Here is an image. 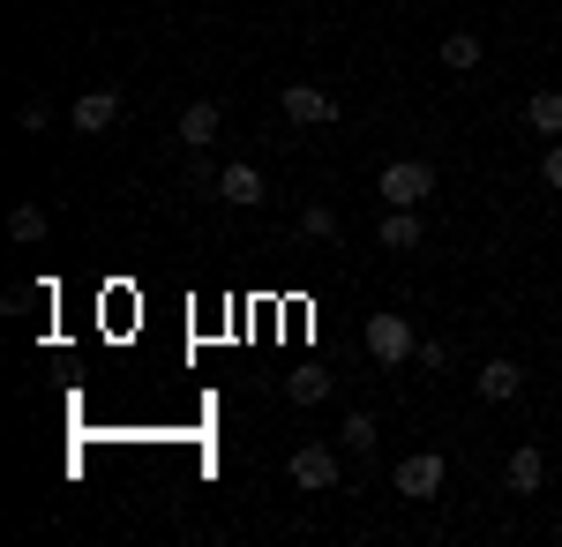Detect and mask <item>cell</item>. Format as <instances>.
Masks as SVG:
<instances>
[{"label":"cell","instance_id":"5bb4252c","mask_svg":"<svg viewBox=\"0 0 562 547\" xmlns=\"http://www.w3.org/2000/svg\"><path fill=\"white\" fill-rule=\"evenodd\" d=\"M8 233H15L23 248H38V241H45V211H38V203H15V211H8Z\"/></svg>","mask_w":562,"mask_h":547},{"label":"cell","instance_id":"ffe728a7","mask_svg":"<svg viewBox=\"0 0 562 547\" xmlns=\"http://www.w3.org/2000/svg\"><path fill=\"white\" fill-rule=\"evenodd\" d=\"M540 180H548V188H555V196H562V143H555V150H548V158H540Z\"/></svg>","mask_w":562,"mask_h":547},{"label":"cell","instance_id":"ac0fdd59","mask_svg":"<svg viewBox=\"0 0 562 547\" xmlns=\"http://www.w3.org/2000/svg\"><path fill=\"white\" fill-rule=\"evenodd\" d=\"M413 360H420V368H435V376H442V368H450V345H442V337H428V345H420V353H413Z\"/></svg>","mask_w":562,"mask_h":547},{"label":"cell","instance_id":"d6986e66","mask_svg":"<svg viewBox=\"0 0 562 547\" xmlns=\"http://www.w3.org/2000/svg\"><path fill=\"white\" fill-rule=\"evenodd\" d=\"M15 121H23V127H31V135H38V127L53 121V113H45V98H23V105H15Z\"/></svg>","mask_w":562,"mask_h":547},{"label":"cell","instance_id":"e0dca14e","mask_svg":"<svg viewBox=\"0 0 562 547\" xmlns=\"http://www.w3.org/2000/svg\"><path fill=\"white\" fill-rule=\"evenodd\" d=\"M301 225L315 233V241H338V211H330V203H307V211H301Z\"/></svg>","mask_w":562,"mask_h":547},{"label":"cell","instance_id":"277c9868","mask_svg":"<svg viewBox=\"0 0 562 547\" xmlns=\"http://www.w3.org/2000/svg\"><path fill=\"white\" fill-rule=\"evenodd\" d=\"M338 113H346V105H338L323 83H285V121L293 127H330Z\"/></svg>","mask_w":562,"mask_h":547},{"label":"cell","instance_id":"8992f818","mask_svg":"<svg viewBox=\"0 0 562 547\" xmlns=\"http://www.w3.org/2000/svg\"><path fill=\"white\" fill-rule=\"evenodd\" d=\"M68 121H76V135H105V127L121 121V90H83Z\"/></svg>","mask_w":562,"mask_h":547},{"label":"cell","instance_id":"7c38bea8","mask_svg":"<svg viewBox=\"0 0 562 547\" xmlns=\"http://www.w3.org/2000/svg\"><path fill=\"white\" fill-rule=\"evenodd\" d=\"M211 188L225 196V203H262V172H256V166H225Z\"/></svg>","mask_w":562,"mask_h":547},{"label":"cell","instance_id":"52a82bcc","mask_svg":"<svg viewBox=\"0 0 562 547\" xmlns=\"http://www.w3.org/2000/svg\"><path fill=\"white\" fill-rule=\"evenodd\" d=\"M217 135H225V113H217L211 98H195V105L180 113V143H188V150H211Z\"/></svg>","mask_w":562,"mask_h":547},{"label":"cell","instance_id":"8fae6325","mask_svg":"<svg viewBox=\"0 0 562 547\" xmlns=\"http://www.w3.org/2000/svg\"><path fill=\"white\" fill-rule=\"evenodd\" d=\"M525 127L555 143L562 135V90H532V98H525Z\"/></svg>","mask_w":562,"mask_h":547},{"label":"cell","instance_id":"5b68a950","mask_svg":"<svg viewBox=\"0 0 562 547\" xmlns=\"http://www.w3.org/2000/svg\"><path fill=\"white\" fill-rule=\"evenodd\" d=\"M293 480H301L307 495L338 488V450H330V443H301V450H293Z\"/></svg>","mask_w":562,"mask_h":547},{"label":"cell","instance_id":"ba28073f","mask_svg":"<svg viewBox=\"0 0 562 547\" xmlns=\"http://www.w3.org/2000/svg\"><path fill=\"white\" fill-rule=\"evenodd\" d=\"M375 241H383L390 255H413V248H420V211H397V203H390L383 225H375Z\"/></svg>","mask_w":562,"mask_h":547},{"label":"cell","instance_id":"2e32d148","mask_svg":"<svg viewBox=\"0 0 562 547\" xmlns=\"http://www.w3.org/2000/svg\"><path fill=\"white\" fill-rule=\"evenodd\" d=\"M338 450H352V458H360V450H375V421H368V413H346V435H338Z\"/></svg>","mask_w":562,"mask_h":547},{"label":"cell","instance_id":"7a4b0ae2","mask_svg":"<svg viewBox=\"0 0 562 547\" xmlns=\"http://www.w3.org/2000/svg\"><path fill=\"white\" fill-rule=\"evenodd\" d=\"M442 472H450V465L435 458V450H413V458H397L390 488H397V495H413V503H435V495H442Z\"/></svg>","mask_w":562,"mask_h":547},{"label":"cell","instance_id":"9c48e42d","mask_svg":"<svg viewBox=\"0 0 562 547\" xmlns=\"http://www.w3.org/2000/svg\"><path fill=\"white\" fill-rule=\"evenodd\" d=\"M518 390H525V368H518V360H487V368H480V398H487V405H510Z\"/></svg>","mask_w":562,"mask_h":547},{"label":"cell","instance_id":"4fadbf2b","mask_svg":"<svg viewBox=\"0 0 562 547\" xmlns=\"http://www.w3.org/2000/svg\"><path fill=\"white\" fill-rule=\"evenodd\" d=\"M480 53H487V45H480V31H450V38H442V68L473 76V68H480Z\"/></svg>","mask_w":562,"mask_h":547},{"label":"cell","instance_id":"6da1fadb","mask_svg":"<svg viewBox=\"0 0 562 547\" xmlns=\"http://www.w3.org/2000/svg\"><path fill=\"white\" fill-rule=\"evenodd\" d=\"M375 188H383V203H397V211H420L435 196V166L428 158H397V166H383Z\"/></svg>","mask_w":562,"mask_h":547},{"label":"cell","instance_id":"30bf717a","mask_svg":"<svg viewBox=\"0 0 562 547\" xmlns=\"http://www.w3.org/2000/svg\"><path fill=\"white\" fill-rule=\"evenodd\" d=\"M503 480L518 488V495H540V480H548V458L525 443V450H510V465H503Z\"/></svg>","mask_w":562,"mask_h":547},{"label":"cell","instance_id":"9a60e30c","mask_svg":"<svg viewBox=\"0 0 562 547\" xmlns=\"http://www.w3.org/2000/svg\"><path fill=\"white\" fill-rule=\"evenodd\" d=\"M285 398H293V405H323V398H330V376H323V368H301V376L285 382Z\"/></svg>","mask_w":562,"mask_h":547},{"label":"cell","instance_id":"3957f363","mask_svg":"<svg viewBox=\"0 0 562 547\" xmlns=\"http://www.w3.org/2000/svg\"><path fill=\"white\" fill-rule=\"evenodd\" d=\"M360 337H368V353H375L383 368H397V360L420 353V337L405 331V315H390V308H383V315H368V331H360Z\"/></svg>","mask_w":562,"mask_h":547}]
</instances>
